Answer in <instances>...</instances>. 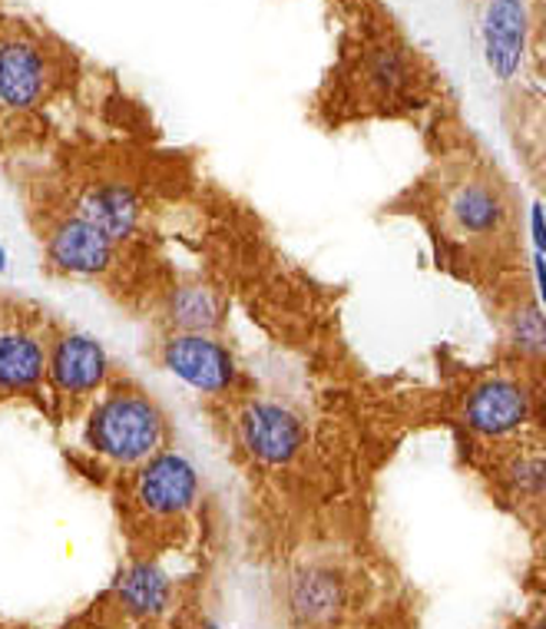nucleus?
<instances>
[{
    "label": "nucleus",
    "instance_id": "nucleus-1",
    "mask_svg": "<svg viewBox=\"0 0 546 629\" xmlns=\"http://www.w3.org/2000/svg\"><path fill=\"white\" fill-rule=\"evenodd\" d=\"M169 441L162 407L139 387H113L87 417V445L123 468H139Z\"/></svg>",
    "mask_w": 546,
    "mask_h": 629
},
{
    "label": "nucleus",
    "instance_id": "nucleus-2",
    "mask_svg": "<svg viewBox=\"0 0 546 629\" xmlns=\"http://www.w3.org/2000/svg\"><path fill=\"white\" fill-rule=\"evenodd\" d=\"M437 216L444 233L460 246H490L510 229L513 209L493 176L467 169L441 186Z\"/></svg>",
    "mask_w": 546,
    "mask_h": 629
},
{
    "label": "nucleus",
    "instance_id": "nucleus-3",
    "mask_svg": "<svg viewBox=\"0 0 546 629\" xmlns=\"http://www.w3.org/2000/svg\"><path fill=\"white\" fill-rule=\"evenodd\" d=\"M159 364L200 394H229L239 384V361L219 335L172 332L159 345Z\"/></svg>",
    "mask_w": 546,
    "mask_h": 629
},
{
    "label": "nucleus",
    "instance_id": "nucleus-4",
    "mask_svg": "<svg viewBox=\"0 0 546 629\" xmlns=\"http://www.w3.org/2000/svg\"><path fill=\"white\" fill-rule=\"evenodd\" d=\"M477 37L487 74L497 83H513L523 74L533 41L530 0H484Z\"/></svg>",
    "mask_w": 546,
    "mask_h": 629
},
{
    "label": "nucleus",
    "instance_id": "nucleus-5",
    "mask_svg": "<svg viewBox=\"0 0 546 629\" xmlns=\"http://www.w3.org/2000/svg\"><path fill=\"white\" fill-rule=\"evenodd\" d=\"M533 391L520 378L493 374L477 381L460 407L464 425L487 441H503L520 435L533 422Z\"/></svg>",
    "mask_w": 546,
    "mask_h": 629
},
{
    "label": "nucleus",
    "instance_id": "nucleus-6",
    "mask_svg": "<svg viewBox=\"0 0 546 629\" xmlns=\"http://www.w3.org/2000/svg\"><path fill=\"white\" fill-rule=\"evenodd\" d=\"M236 435L249 458L265 468H288L308 445L305 422L278 401H246L236 417Z\"/></svg>",
    "mask_w": 546,
    "mask_h": 629
},
{
    "label": "nucleus",
    "instance_id": "nucleus-7",
    "mask_svg": "<svg viewBox=\"0 0 546 629\" xmlns=\"http://www.w3.org/2000/svg\"><path fill=\"white\" fill-rule=\"evenodd\" d=\"M200 468L182 451L169 448L143 461L136 474V501L156 517H179L193 510L200 501Z\"/></svg>",
    "mask_w": 546,
    "mask_h": 629
},
{
    "label": "nucleus",
    "instance_id": "nucleus-8",
    "mask_svg": "<svg viewBox=\"0 0 546 629\" xmlns=\"http://www.w3.org/2000/svg\"><path fill=\"white\" fill-rule=\"evenodd\" d=\"M106 348L87 332H64L47 348V381L64 397H87L110 378Z\"/></svg>",
    "mask_w": 546,
    "mask_h": 629
},
{
    "label": "nucleus",
    "instance_id": "nucleus-9",
    "mask_svg": "<svg viewBox=\"0 0 546 629\" xmlns=\"http://www.w3.org/2000/svg\"><path fill=\"white\" fill-rule=\"evenodd\" d=\"M116 259V243H110L83 216L60 220L47 236V262L60 276L93 279L103 276Z\"/></svg>",
    "mask_w": 546,
    "mask_h": 629
},
{
    "label": "nucleus",
    "instance_id": "nucleus-10",
    "mask_svg": "<svg viewBox=\"0 0 546 629\" xmlns=\"http://www.w3.org/2000/svg\"><path fill=\"white\" fill-rule=\"evenodd\" d=\"M47 60L37 44L24 37L0 41V106L31 110L47 93Z\"/></svg>",
    "mask_w": 546,
    "mask_h": 629
},
{
    "label": "nucleus",
    "instance_id": "nucleus-11",
    "mask_svg": "<svg viewBox=\"0 0 546 629\" xmlns=\"http://www.w3.org/2000/svg\"><path fill=\"white\" fill-rule=\"evenodd\" d=\"M77 216H83L90 226H96L110 243H126L143 216L139 195L126 182H96L80 199Z\"/></svg>",
    "mask_w": 546,
    "mask_h": 629
},
{
    "label": "nucleus",
    "instance_id": "nucleus-12",
    "mask_svg": "<svg viewBox=\"0 0 546 629\" xmlns=\"http://www.w3.org/2000/svg\"><path fill=\"white\" fill-rule=\"evenodd\" d=\"M47 378V348L37 332L0 328V391H34Z\"/></svg>",
    "mask_w": 546,
    "mask_h": 629
},
{
    "label": "nucleus",
    "instance_id": "nucleus-13",
    "mask_svg": "<svg viewBox=\"0 0 546 629\" xmlns=\"http://www.w3.org/2000/svg\"><path fill=\"white\" fill-rule=\"evenodd\" d=\"M361 87L368 90L378 103H395L414 87V60L408 47L395 41H378L364 54L357 67Z\"/></svg>",
    "mask_w": 546,
    "mask_h": 629
},
{
    "label": "nucleus",
    "instance_id": "nucleus-14",
    "mask_svg": "<svg viewBox=\"0 0 546 629\" xmlns=\"http://www.w3.org/2000/svg\"><path fill=\"white\" fill-rule=\"evenodd\" d=\"M166 322L172 332H200V335H219L226 322V302L219 299L216 289L190 282V285H175L166 299L162 308Z\"/></svg>",
    "mask_w": 546,
    "mask_h": 629
},
{
    "label": "nucleus",
    "instance_id": "nucleus-15",
    "mask_svg": "<svg viewBox=\"0 0 546 629\" xmlns=\"http://www.w3.org/2000/svg\"><path fill=\"white\" fill-rule=\"evenodd\" d=\"M292 613L308 626L334 622V616L344 609V583L325 566H311L292 580Z\"/></svg>",
    "mask_w": 546,
    "mask_h": 629
},
{
    "label": "nucleus",
    "instance_id": "nucleus-16",
    "mask_svg": "<svg viewBox=\"0 0 546 629\" xmlns=\"http://www.w3.org/2000/svg\"><path fill=\"white\" fill-rule=\"evenodd\" d=\"M120 599L123 606L133 613V616H143V619H156L169 609V599H172V583L169 576L149 563V560H139L133 563L123 580H120Z\"/></svg>",
    "mask_w": 546,
    "mask_h": 629
},
{
    "label": "nucleus",
    "instance_id": "nucleus-17",
    "mask_svg": "<svg viewBox=\"0 0 546 629\" xmlns=\"http://www.w3.org/2000/svg\"><path fill=\"white\" fill-rule=\"evenodd\" d=\"M503 335H507V345L516 348L523 358H539L543 355V348H546V325H543V305H539L536 295L520 299L507 312Z\"/></svg>",
    "mask_w": 546,
    "mask_h": 629
},
{
    "label": "nucleus",
    "instance_id": "nucleus-18",
    "mask_svg": "<svg viewBox=\"0 0 546 629\" xmlns=\"http://www.w3.org/2000/svg\"><path fill=\"white\" fill-rule=\"evenodd\" d=\"M543 454L539 451H530V454H516L510 458L507 464V481L510 487L520 494V497H530V501H539L543 497V484H546V474H543Z\"/></svg>",
    "mask_w": 546,
    "mask_h": 629
},
{
    "label": "nucleus",
    "instance_id": "nucleus-19",
    "mask_svg": "<svg viewBox=\"0 0 546 629\" xmlns=\"http://www.w3.org/2000/svg\"><path fill=\"white\" fill-rule=\"evenodd\" d=\"M530 243H533V252L546 256V220H543L539 199H533V205H530Z\"/></svg>",
    "mask_w": 546,
    "mask_h": 629
},
{
    "label": "nucleus",
    "instance_id": "nucleus-20",
    "mask_svg": "<svg viewBox=\"0 0 546 629\" xmlns=\"http://www.w3.org/2000/svg\"><path fill=\"white\" fill-rule=\"evenodd\" d=\"M8 266H11V256H8V246H4V243H0V276H4V272H8Z\"/></svg>",
    "mask_w": 546,
    "mask_h": 629
},
{
    "label": "nucleus",
    "instance_id": "nucleus-21",
    "mask_svg": "<svg viewBox=\"0 0 546 629\" xmlns=\"http://www.w3.org/2000/svg\"><path fill=\"white\" fill-rule=\"evenodd\" d=\"M533 629H539V626H533Z\"/></svg>",
    "mask_w": 546,
    "mask_h": 629
}]
</instances>
